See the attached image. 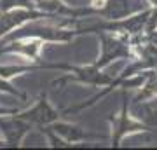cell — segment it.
Masks as SVG:
<instances>
[{
	"instance_id": "cell-13",
	"label": "cell",
	"mask_w": 157,
	"mask_h": 150,
	"mask_svg": "<svg viewBox=\"0 0 157 150\" xmlns=\"http://www.w3.org/2000/svg\"><path fill=\"white\" fill-rule=\"evenodd\" d=\"M152 4H154V6H157V0H150Z\"/></svg>"
},
{
	"instance_id": "cell-10",
	"label": "cell",
	"mask_w": 157,
	"mask_h": 150,
	"mask_svg": "<svg viewBox=\"0 0 157 150\" xmlns=\"http://www.w3.org/2000/svg\"><path fill=\"white\" fill-rule=\"evenodd\" d=\"M155 93H157V75H152V77H150V82L145 86V91L136 96V101L145 100V98H148V96H152V94H155Z\"/></svg>"
},
{
	"instance_id": "cell-7",
	"label": "cell",
	"mask_w": 157,
	"mask_h": 150,
	"mask_svg": "<svg viewBox=\"0 0 157 150\" xmlns=\"http://www.w3.org/2000/svg\"><path fill=\"white\" fill-rule=\"evenodd\" d=\"M128 101H126V96H124V105H122V112H121V115H119V121L115 122V128H113V138H112V145L113 147H117L121 138H122L126 133H131V131H138V129H147V126L140 122H135V121H131L128 117Z\"/></svg>"
},
{
	"instance_id": "cell-4",
	"label": "cell",
	"mask_w": 157,
	"mask_h": 150,
	"mask_svg": "<svg viewBox=\"0 0 157 150\" xmlns=\"http://www.w3.org/2000/svg\"><path fill=\"white\" fill-rule=\"evenodd\" d=\"M35 17H45V14L44 12H37L33 9H17V7L4 11V14L0 16V35L11 32L12 28L19 26L26 19H35Z\"/></svg>"
},
{
	"instance_id": "cell-6",
	"label": "cell",
	"mask_w": 157,
	"mask_h": 150,
	"mask_svg": "<svg viewBox=\"0 0 157 150\" xmlns=\"http://www.w3.org/2000/svg\"><path fill=\"white\" fill-rule=\"evenodd\" d=\"M0 128L6 134L9 147H17L21 138L30 129V122L25 119H19V117H12L11 121H0Z\"/></svg>"
},
{
	"instance_id": "cell-12",
	"label": "cell",
	"mask_w": 157,
	"mask_h": 150,
	"mask_svg": "<svg viewBox=\"0 0 157 150\" xmlns=\"http://www.w3.org/2000/svg\"><path fill=\"white\" fill-rule=\"evenodd\" d=\"M147 122L152 124V126H157V110L154 112V113H152V115L148 117V119H147Z\"/></svg>"
},
{
	"instance_id": "cell-3",
	"label": "cell",
	"mask_w": 157,
	"mask_h": 150,
	"mask_svg": "<svg viewBox=\"0 0 157 150\" xmlns=\"http://www.w3.org/2000/svg\"><path fill=\"white\" fill-rule=\"evenodd\" d=\"M17 117H19V119H25V121H28L30 124L35 122V124H39L40 128H44V126H49V124L56 122L58 119H59V113H58V112L51 106L49 101H47V94L42 93L39 103H37L32 110L23 112L21 115H17Z\"/></svg>"
},
{
	"instance_id": "cell-2",
	"label": "cell",
	"mask_w": 157,
	"mask_h": 150,
	"mask_svg": "<svg viewBox=\"0 0 157 150\" xmlns=\"http://www.w3.org/2000/svg\"><path fill=\"white\" fill-rule=\"evenodd\" d=\"M101 32V30H100ZM100 39H101V58L100 61H96L94 65L98 68L105 67L108 63L115 60V58H128L129 56V47L128 44L121 39H115L113 35H107L105 32L100 33Z\"/></svg>"
},
{
	"instance_id": "cell-5",
	"label": "cell",
	"mask_w": 157,
	"mask_h": 150,
	"mask_svg": "<svg viewBox=\"0 0 157 150\" xmlns=\"http://www.w3.org/2000/svg\"><path fill=\"white\" fill-rule=\"evenodd\" d=\"M26 35H37L40 40L47 39V40H59V42H68L72 39L75 32H68V30H56V28H49V26H30L28 30H19L17 33H14L11 39L16 37H26Z\"/></svg>"
},
{
	"instance_id": "cell-9",
	"label": "cell",
	"mask_w": 157,
	"mask_h": 150,
	"mask_svg": "<svg viewBox=\"0 0 157 150\" xmlns=\"http://www.w3.org/2000/svg\"><path fill=\"white\" fill-rule=\"evenodd\" d=\"M49 0H2L0 2V9L2 12L14 9V7H23V9H35V7H42L47 9Z\"/></svg>"
},
{
	"instance_id": "cell-1",
	"label": "cell",
	"mask_w": 157,
	"mask_h": 150,
	"mask_svg": "<svg viewBox=\"0 0 157 150\" xmlns=\"http://www.w3.org/2000/svg\"><path fill=\"white\" fill-rule=\"evenodd\" d=\"M42 67H45V68H61V70H68V72H75L77 73L75 77L61 79L59 82H65V80L73 79V80H80V82L93 84V86H112V87L122 82V80H113L112 77H108V75H105V73H101L100 68L96 67V65H93V67H82V68L70 67V65H42Z\"/></svg>"
},
{
	"instance_id": "cell-11",
	"label": "cell",
	"mask_w": 157,
	"mask_h": 150,
	"mask_svg": "<svg viewBox=\"0 0 157 150\" xmlns=\"http://www.w3.org/2000/svg\"><path fill=\"white\" fill-rule=\"evenodd\" d=\"M0 91H7V93H11V94H16V96H23L17 89H14L11 86V84H7V82H4L2 79H0Z\"/></svg>"
},
{
	"instance_id": "cell-8",
	"label": "cell",
	"mask_w": 157,
	"mask_h": 150,
	"mask_svg": "<svg viewBox=\"0 0 157 150\" xmlns=\"http://www.w3.org/2000/svg\"><path fill=\"white\" fill-rule=\"evenodd\" d=\"M49 129H52L54 133H59L61 136L67 138V141H80V140H86V138H96V134H89L82 131L80 128L77 126H68V124H54V126H49Z\"/></svg>"
}]
</instances>
